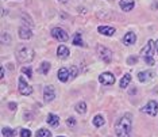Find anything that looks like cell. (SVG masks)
Masks as SVG:
<instances>
[{
  "label": "cell",
  "instance_id": "cell-1",
  "mask_svg": "<svg viewBox=\"0 0 158 137\" xmlns=\"http://www.w3.org/2000/svg\"><path fill=\"white\" fill-rule=\"evenodd\" d=\"M131 124H132V115L124 114L115 125V133L118 137H130L131 136Z\"/></svg>",
  "mask_w": 158,
  "mask_h": 137
},
{
  "label": "cell",
  "instance_id": "cell-2",
  "mask_svg": "<svg viewBox=\"0 0 158 137\" xmlns=\"http://www.w3.org/2000/svg\"><path fill=\"white\" fill-rule=\"evenodd\" d=\"M15 57H16L18 63H20V64L31 63V61L34 60V50L27 45H22L16 49Z\"/></svg>",
  "mask_w": 158,
  "mask_h": 137
},
{
  "label": "cell",
  "instance_id": "cell-3",
  "mask_svg": "<svg viewBox=\"0 0 158 137\" xmlns=\"http://www.w3.org/2000/svg\"><path fill=\"white\" fill-rule=\"evenodd\" d=\"M98 55L100 59H102L103 63H106V64H110L111 60H112V52H111V49L106 48V46H103V45L98 46Z\"/></svg>",
  "mask_w": 158,
  "mask_h": 137
},
{
  "label": "cell",
  "instance_id": "cell-4",
  "mask_svg": "<svg viewBox=\"0 0 158 137\" xmlns=\"http://www.w3.org/2000/svg\"><path fill=\"white\" fill-rule=\"evenodd\" d=\"M52 35L56 39H58L60 42H66L68 39H69V35H68V33L64 29L61 27H54L52 30Z\"/></svg>",
  "mask_w": 158,
  "mask_h": 137
},
{
  "label": "cell",
  "instance_id": "cell-5",
  "mask_svg": "<svg viewBox=\"0 0 158 137\" xmlns=\"http://www.w3.org/2000/svg\"><path fill=\"white\" fill-rule=\"evenodd\" d=\"M142 111L146 113V114H149V115H152V117H154V115H157V113H158V103L156 102V100H150L146 106L142 107Z\"/></svg>",
  "mask_w": 158,
  "mask_h": 137
},
{
  "label": "cell",
  "instance_id": "cell-6",
  "mask_svg": "<svg viewBox=\"0 0 158 137\" xmlns=\"http://www.w3.org/2000/svg\"><path fill=\"white\" fill-rule=\"evenodd\" d=\"M18 84H19V92L22 94V95H30V94L33 92V87H30V86H28V83L24 80L23 76L19 77Z\"/></svg>",
  "mask_w": 158,
  "mask_h": 137
},
{
  "label": "cell",
  "instance_id": "cell-7",
  "mask_svg": "<svg viewBox=\"0 0 158 137\" xmlns=\"http://www.w3.org/2000/svg\"><path fill=\"white\" fill-rule=\"evenodd\" d=\"M99 80L104 86H112L115 83V76L111 73V72H103V73L99 76Z\"/></svg>",
  "mask_w": 158,
  "mask_h": 137
},
{
  "label": "cell",
  "instance_id": "cell-8",
  "mask_svg": "<svg viewBox=\"0 0 158 137\" xmlns=\"http://www.w3.org/2000/svg\"><path fill=\"white\" fill-rule=\"evenodd\" d=\"M54 98H56L54 87H53V86H46L45 90H44V99H45V102H52V100H54Z\"/></svg>",
  "mask_w": 158,
  "mask_h": 137
},
{
  "label": "cell",
  "instance_id": "cell-9",
  "mask_svg": "<svg viewBox=\"0 0 158 137\" xmlns=\"http://www.w3.org/2000/svg\"><path fill=\"white\" fill-rule=\"evenodd\" d=\"M18 35H19V38H22V39H30L31 35H33V33H31L30 27L20 26L19 29H18Z\"/></svg>",
  "mask_w": 158,
  "mask_h": 137
},
{
  "label": "cell",
  "instance_id": "cell-10",
  "mask_svg": "<svg viewBox=\"0 0 158 137\" xmlns=\"http://www.w3.org/2000/svg\"><path fill=\"white\" fill-rule=\"evenodd\" d=\"M153 49H156L153 41H147V44L145 45V48L141 50V56L142 57H147V56H152L153 55Z\"/></svg>",
  "mask_w": 158,
  "mask_h": 137
},
{
  "label": "cell",
  "instance_id": "cell-11",
  "mask_svg": "<svg viewBox=\"0 0 158 137\" xmlns=\"http://www.w3.org/2000/svg\"><path fill=\"white\" fill-rule=\"evenodd\" d=\"M70 77V71L68 68H60L58 71V80L61 83H66Z\"/></svg>",
  "mask_w": 158,
  "mask_h": 137
},
{
  "label": "cell",
  "instance_id": "cell-12",
  "mask_svg": "<svg viewBox=\"0 0 158 137\" xmlns=\"http://www.w3.org/2000/svg\"><path fill=\"white\" fill-rule=\"evenodd\" d=\"M119 6H120V8L123 10L124 12H128V11H131V10L134 8L135 3H134V0H120Z\"/></svg>",
  "mask_w": 158,
  "mask_h": 137
},
{
  "label": "cell",
  "instance_id": "cell-13",
  "mask_svg": "<svg viewBox=\"0 0 158 137\" xmlns=\"http://www.w3.org/2000/svg\"><path fill=\"white\" fill-rule=\"evenodd\" d=\"M98 31L102 35H107V37H111V35L115 34V27H111V26H99Z\"/></svg>",
  "mask_w": 158,
  "mask_h": 137
},
{
  "label": "cell",
  "instance_id": "cell-14",
  "mask_svg": "<svg viewBox=\"0 0 158 137\" xmlns=\"http://www.w3.org/2000/svg\"><path fill=\"white\" fill-rule=\"evenodd\" d=\"M153 76H154V73L152 71H143V72H139V73H138V80L142 82V83H145V82L152 80Z\"/></svg>",
  "mask_w": 158,
  "mask_h": 137
},
{
  "label": "cell",
  "instance_id": "cell-15",
  "mask_svg": "<svg viewBox=\"0 0 158 137\" xmlns=\"http://www.w3.org/2000/svg\"><path fill=\"white\" fill-rule=\"evenodd\" d=\"M135 41H136V35L132 33V31H128V33H126L124 38H123L124 45H127V46H128V45H134Z\"/></svg>",
  "mask_w": 158,
  "mask_h": 137
},
{
  "label": "cell",
  "instance_id": "cell-16",
  "mask_svg": "<svg viewBox=\"0 0 158 137\" xmlns=\"http://www.w3.org/2000/svg\"><path fill=\"white\" fill-rule=\"evenodd\" d=\"M46 121H48V124L50 126H53V128H57V126L60 125V117L58 115H56V114H49Z\"/></svg>",
  "mask_w": 158,
  "mask_h": 137
},
{
  "label": "cell",
  "instance_id": "cell-17",
  "mask_svg": "<svg viewBox=\"0 0 158 137\" xmlns=\"http://www.w3.org/2000/svg\"><path fill=\"white\" fill-rule=\"evenodd\" d=\"M57 55H58L60 59H68L69 57V49L65 45H60L58 49H57Z\"/></svg>",
  "mask_w": 158,
  "mask_h": 137
},
{
  "label": "cell",
  "instance_id": "cell-18",
  "mask_svg": "<svg viewBox=\"0 0 158 137\" xmlns=\"http://www.w3.org/2000/svg\"><path fill=\"white\" fill-rule=\"evenodd\" d=\"M50 63L49 61H44V63L41 64V67L38 68V72L39 73H42V75H48L49 73V71H50Z\"/></svg>",
  "mask_w": 158,
  "mask_h": 137
},
{
  "label": "cell",
  "instance_id": "cell-19",
  "mask_svg": "<svg viewBox=\"0 0 158 137\" xmlns=\"http://www.w3.org/2000/svg\"><path fill=\"white\" fill-rule=\"evenodd\" d=\"M131 75L130 73H126L123 77H122V80L119 83V86H120V88H126V87H128V84H130V82H131Z\"/></svg>",
  "mask_w": 158,
  "mask_h": 137
},
{
  "label": "cell",
  "instance_id": "cell-20",
  "mask_svg": "<svg viewBox=\"0 0 158 137\" xmlns=\"http://www.w3.org/2000/svg\"><path fill=\"white\" fill-rule=\"evenodd\" d=\"M104 124H106V120H104L103 115H95L93 117V125L96 126V128H100V126H103Z\"/></svg>",
  "mask_w": 158,
  "mask_h": 137
},
{
  "label": "cell",
  "instance_id": "cell-21",
  "mask_svg": "<svg viewBox=\"0 0 158 137\" xmlns=\"http://www.w3.org/2000/svg\"><path fill=\"white\" fill-rule=\"evenodd\" d=\"M76 111L78 114H85L87 113V103L85 102H80L76 104Z\"/></svg>",
  "mask_w": 158,
  "mask_h": 137
},
{
  "label": "cell",
  "instance_id": "cell-22",
  "mask_svg": "<svg viewBox=\"0 0 158 137\" xmlns=\"http://www.w3.org/2000/svg\"><path fill=\"white\" fill-rule=\"evenodd\" d=\"M73 45H76V46H84V45H85L84 42H82L81 33H76V34H74V38H73Z\"/></svg>",
  "mask_w": 158,
  "mask_h": 137
},
{
  "label": "cell",
  "instance_id": "cell-23",
  "mask_svg": "<svg viewBox=\"0 0 158 137\" xmlns=\"http://www.w3.org/2000/svg\"><path fill=\"white\" fill-rule=\"evenodd\" d=\"M37 137H50L52 136V133H50V130H48V129H39V130L37 132V135H35Z\"/></svg>",
  "mask_w": 158,
  "mask_h": 137
},
{
  "label": "cell",
  "instance_id": "cell-24",
  "mask_svg": "<svg viewBox=\"0 0 158 137\" xmlns=\"http://www.w3.org/2000/svg\"><path fill=\"white\" fill-rule=\"evenodd\" d=\"M2 133H3V136L4 137H12L14 135H15V132H14L11 128H3Z\"/></svg>",
  "mask_w": 158,
  "mask_h": 137
},
{
  "label": "cell",
  "instance_id": "cell-25",
  "mask_svg": "<svg viewBox=\"0 0 158 137\" xmlns=\"http://www.w3.org/2000/svg\"><path fill=\"white\" fill-rule=\"evenodd\" d=\"M19 135L20 137H31V130H28V129H20Z\"/></svg>",
  "mask_w": 158,
  "mask_h": 137
},
{
  "label": "cell",
  "instance_id": "cell-26",
  "mask_svg": "<svg viewBox=\"0 0 158 137\" xmlns=\"http://www.w3.org/2000/svg\"><path fill=\"white\" fill-rule=\"evenodd\" d=\"M22 72H23V73H26L28 77L33 76V69H31L30 67H23V68H22Z\"/></svg>",
  "mask_w": 158,
  "mask_h": 137
},
{
  "label": "cell",
  "instance_id": "cell-27",
  "mask_svg": "<svg viewBox=\"0 0 158 137\" xmlns=\"http://www.w3.org/2000/svg\"><path fill=\"white\" fill-rule=\"evenodd\" d=\"M143 59H145V63L147 64V65H154V63H156V61H154V59L152 56H147V57H143Z\"/></svg>",
  "mask_w": 158,
  "mask_h": 137
},
{
  "label": "cell",
  "instance_id": "cell-28",
  "mask_svg": "<svg viewBox=\"0 0 158 137\" xmlns=\"http://www.w3.org/2000/svg\"><path fill=\"white\" fill-rule=\"evenodd\" d=\"M69 71H70V76H72V77H76V76H77L78 71H77V68H76V67H74V65H73V67H72V68H70V69H69Z\"/></svg>",
  "mask_w": 158,
  "mask_h": 137
},
{
  "label": "cell",
  "instance_id": "cell-29",
  "mask_svg": "<svg viewBox=\"0 0 158 137\" xmlns=\"http://www.w3.org/2000/svg\"><path fill=\"white\" fill-rule=\"evenodd\" d=\"M136 61H138V57H136V56H131L130 59L127 60V63H128V65H132V64H135Z\"/></svg>",
  "mask_w": 158,
  "mask_h": 137
},
{
  "label": "cell",
  "instance_id": "cell-30",
  "mask_svg": "<svg viewBox=\"0 0 158 137\" xmlns=\"http://www.w3.org/2000/svg\"><path fill=\"white\" fill-rule=\"evenodd\" d=\"M68 125H69V126H74V125H76V120H74V118L73 117H70V118H68Z\"/></svg>",
  "mask_w": 158,
  "mask_h": 137
},
{
  "label": "cell",
  "instance_id": "cell-31",
  "mask_svg": "<svg viewBox=\"0 0 158 137\" xmlns=\"http://www.w3.org/2000/svg\"><path fill=\"white\" fill-rule=\"evenodd\" d=\"M8 109L14 111V110H15V109H16V103H14V102H11V103H8Z\"/></svg>",
  "mask_w": 158,
  "mask_h": 137
},
{
  "label": "cell",
  "instance_id": "cell-32",
  "mask_svg": "<svg viewBox=\"0 0 158 137\" xmlns=\"http://www.w3.org/2000/svg\"><path fill=\"white\" fill-rule=\"evenodd\" d=\"M0 77H2V79L4 77V68H3V67H2V69H0Z\"/></svg>",
  "mask_w": 158,
  "mask_h": 137
},
{
  "label": "cell",
  "instance_id": "cell-33",
  "mask_svg": "<svg viewBox=\"0 0 158 137\" xmlns=\"http://www.w3.org/2000/svg\"><path fill=\"white\" fill-rule=\"evenodd\" d=\"M154 46H156V50H157V55H158V39L154 42Z\"/></svg>",
  "mask_w": 158,
  "mask_h": 137
},
{
  "label": "cell",
  "instance_id": "cell-34",
  "mask_svg": "<svg viewBox=\"0 0 158 137\" xmlns=\"http://www.w3.org/2000/svg\"><path fill=\"white\" fill-rule=\"evenodd\" d=\"M60 2H64V3H65V2H66V0H60Z\"/></svg>",
  "mask_w": 158,
  "mask_h": 137
},
{
  "label": "cell",
  "instance_id": "cell-35",
  "mask_svg": "<svg viewBox=\"0 0 158 137\" xmlns=\"http://www.w3.org/2000/svg\"><path fill=\"white\" fill-rule=\"evenodd\" d=\"M58 137H64V136H58Z\"/></svg>",
  "mask_w": 158,
  "mask_h": 137
}]
</instances>
